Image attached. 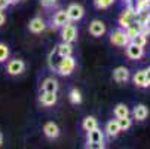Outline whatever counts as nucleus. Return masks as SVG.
Segmentation results:
<instances>
[{
    "instance_id": "nucleus-35",
    "label": "nucleus",
    "mask_w": 150,
    "mask_h": 149,
    "mask_svg": "<svg viewBox=\"0 0 150 149\" xmlns=\"http://www.w3.org/2000/svg\"><path fill=\"white\" fill-rule=\"evenodd\" d=\"M18 2H19V0H8V3H9V5H16Z\"/></svg>"
},
{
    "instance_id": "nucleus-20",
    "label": "nucleus",
    "mask_w": 150,
    "mask_h": 149,
    "mask_svg": "<svg viewBox=\"0 0 150 149\" xmlns=\"http://www.w3.org/2000/svg\"><path fill=\"white\" fill-rule=\"evenodd\" d=\"M97 127H98V121L95 116H86L82 121V128L85 131H91V130L97 128Z\"/></svg>"
},
{
    "instance_id": "nucleus-19",
    "label": "nucleus",
    "mask_w": 150,
    "mask_h": 149,
    "mask_svg": "<svg viewBox=\"0 0 150 149\" xmlns=\"http://www.w3.org/2000/svg\"><path fill=\"white\" fill-rule=\"evenodd\" d=\"M125 33H126L128 37H129V40H131L134 36H137L138 33H141V24L138 23V21H134L132 24H129V26L125 29Z\"/></svg>"
},
{
    "instance_id": "nucleus-13",
    "label": "nucleus",
    "mask_w": 150,
    "mask_h": 149,
    "mask_svg": "<svg viewBox=\"0 0 150 149\" xmlns=\"http://www.w3.org/2000/svg\"><path fill=\"white\" fill-rule=\"evenodd\" d=\"M129 78H131L129 70H128L126 67H123V66L116 67V69L113 70V79H115L116 82H119V83H125V82H128V81H129Z\"/></svg>"
},
{
    "instance_id": "nucleus-26",
    "label": "nucleus",
    "mask_w": 150,
    "mask_h": 149,
    "mask_svg": "<svg viewBox=\"0 0 150 149\" xmlns=\"http://www.w3.org/2000/svg\"><path fill=\"white\" fill-rule=\"evenodd\" d=\"M129 42H132V43H134V45H137V46L144 48V46H146V43H147V36H144V34L138 33V34H137V36H134Z\"/></svg>"
},
{
    "instance_id": "nucleus-23",
    "label": "nucleus",
    "mask_w": 150,
    "mask_h": 149,
    "mask_svg": "<svg viewBox=\"0 0 150 149\" xmlns=\"http://www.w3.org/2000/svg\"><path fill=\"white\" fill-rule=\"evenodd\" d=\"M69 100H70L71 104H80V103H82V93H80L77 88L70 90V93H69Z\"/></svg>"
},
{
    "instance_id": "nucleus-7",
    "label": "nucleus",
    "mask_w": 150,
    "mask_h": 149,
    "mask_svg": "<svg viewBox=\"0 0 150 149\" xmlns=\"http://www.w3.org/2000/svg\"><path fill=\"white\" fill-rule=\"evenodd\" d=\"M128 42H129V37L126 36V33L123 30H115L110 34V43L115 46H126Z\"/></svg>"
},
{
    "instance_id": "nucleus-22",
    "label": "nucleus",
    "mask_w": 150,
    "mask_h": 149,
    "mask_svg": "<svg viewBox=\"0 0 150 149\" xmlns=\"http://www.w3.org/2000/svg\"><path fill=\"white\" fill-rule=\"evenodd\" d=\"M115 116L116 118H122V116H129V109H128V106L123 104V103H119L116 104V108L113 111Z\"/></svg>"
},
{
    "instance_id": "nucleus-24",
    "label": "nucleus",
    "mask_w": 150,
    "mask_h": 149,
    "mask_svg": "<svg viewBox=\"0 0 150 149\" xmlns=\"http://www.w3.org/2000/svg\"><path fill=\"white\" fill-rule=\"evenodd\" d=\"M117 124H119L120 131H126L128 128H131L132 119H131L129 116H122V118H117Z\"/></svg>"
},
{
    "instance_id": "nucleus-14",
    "label": "nucleus",
    "mask_w": 150,
    "mask_h": 149,
    "mask_svg": "<svg viewBox=\"0 0 150 149\" xmlns=\"http://www.w3.org/2000/svg\"><path fill=\"white\" fill-rule=\"evenodd\" d=\"M86 143H104V133L98 128L86 131Z\"/></svg>"
},
{
    "instance_id": "nucleus-5",
    "label": "nucleus",
    "mask_w": 150,
    "mask_h": 149,
    "mask_svg": "<svg viewBox=\"0 0 150 149\" xmlns=\"http://www.w3.org/2000/svg\"><path fill=\"white\" fill-rule=\"evenodd\" d=\"M67 11V15H69V19L70 23H77V21H80L85 15V9L82 5L79 3H71L69 5V8L66 9Z\"/></svg>"
},
{
    "instance_id": "nucleus-1",
    "label": "nucleus",
    "mask_w": 150,
    "mask_h": 149,
    "mask_svg": "<svg viewBox=\"0 0 150 149\" xmlns=\"http://www.w3.org/2000/svg\"><path fill=\"white\" fill-rule=\"evenodd\" d=\"M57 72L61 75V76H70L74 69H76V60L73 58V55H69V57H61L58 66L55 67Z\"/></svg>"
},
{
    "instance_id": "nucleus-4",
    "label": "nucleus",
    "mask_w": 150,
    "mask_h": 149,
    "mask_svg": "<svg viewBox=\"0 0 150 149\" xmlns=\"http://www.w3.org/2000/svg\"><path fill=\"white\" fill-rule=\"evenodd\" d=\"M134 21H137V11H135V8H132V6L129 5V6L125 9V12L120 15L119 24H120L122 29H126L129 24H132Z\"/></svg>"
},
{
    "instance_id": "nucleus-27",
    "label": "nucleus",
    "mask_w": 150,
    "mask_h": 149,
    "mask_svg": "<svg viewBox=\"0 0 150 149\" xmlns=\"http://www.w3.org/2000/svg\"><path fill=\"white\" fill-rule=\"evenodd\" d=\"M115 3V0H94V5L97 9H107Z\"/></svg>"
},
{
    "instance_id": "nucleus-6",
    "label": "nucleus",
    "mask_w": 150,
    "mask_h": 149,
    "mask_svg": "<svg viewBox=\"0 0 150 149\" xmlns=\"http://www.w3.org/2000/svg\"><path fill=\"white\" fill-rule=\"evenodd\" d=\"M69 23H70V19H69L67 11H64V9L57 11L52 16V29H61Z\"/></svg>"
},
{
    "instance_id": "nucleus-11",
    "label": "nucleus",
    "mask_w": 150,
    "mask_h": 149,
    "mask_svg": "<svg viewBox=\"0 0 150 149\" xmlns=\"http://www.w3.org/2000/svg\"><path fill=\"white\" fill-rule=\"evenodd\" d=\"M58 100V96L57 93H51V91H42L40 93V97H39V101L46 106V108H51V106H54Z\"/></svg>"
},
{
    "instance_id": "nucleus-18",
    "label": "nucleus",
    "mask_w": 150,
    "mask_h": 149,
    "mask_svg": "<svg viewBox=\"0 0 150 149\" xmlns=\"http://www.w3.org/2000/svg\"><path fill=\"white\" fill-rule=\"evenodd\" d=\"M134 83L137 85L138 88H146L149 87V83H147V79H146V72L144 70H138L135 75H134Z\"/></svg>"
},
{
    "instance_id": "nucleus-21",
    "label": "nucleus",
    "mask_w": 150,
    "mask_h": 149,
    "mask_svg": "<svg viewBox=\"0 0 150 149\" xmlns=\"http://www.w3.org/2000/svg\"><path fill=\"white\" fill-rule=\"evenodd\" d=\"M147 116H149V109L146 108L144 104L135 106V109H134V118H135L137 121H144Z\"/></svg>"
},
{
    "instance_id": "nucleus-17",
    "label": "nucleus",
    "mask_w": 150,
    "mask_h": 149,
    "mask_svg": "<svg viewBox=\"0 0 150 149\" xmlns=\"http://www.w3.org/2000/svg\"><path fill=\"white\" fill-rule=\"evenodd\" d=\"M57 54L61 57H69V55H73V46L69 42H61V43L57 46Z\"/></svg>"
},
{
    "instance_id": "nucleus-3",
    "label": "nucleus",
    "mask_w": 150,
    "mask_h": 149,
    "mask_svg": "<svg viewBox=\"0 0 150 149\" xmlns=\"http://www.w3.org/2000/svg\"><path fill=\"white\" fill-rule=\"evenodd\" d=\"M77 34H79V31H77L76 26L71 24V23H69L64 27H61V39H62V42L73 43V42L77 40Z\"/></svg>"
},
{
    "instance_id": "nucleus-16",
    "label": "nucleus",
    "mask_w": 150,
    "mask_h": 149,
    "mask_svg": "<svg viewBox=\"0 0 150 149\" xmlns=\"http://www.w3.org/2000/svg\"><path fill=\"white\" fill-rule=\"evenodd\" d=\"M105 134L110 136V137H116L119 133H120V128H119V124H117V119H112L105 124Z\"/></svg>"
},
{
    "instance_id": "nucleus-15",
    "label": "nucleus",
    "mask_w": 150,
    "mask_h": 149,
    "mask_svg": "<svg viewBox=\"0 0 150 149\" xmlns=\"http://www.w3.org/2000/svg\"><path fill=\"white\" fill-rule=\"evenodd\" d=\"M58 88H59L58 81H57V79H54V78H46L43 82H42V85H40V90H42V91L58 93Z\"/></svg>"
},
{
    "instance_id": "nucleus-25",
    "label": "nucleus",
    "mask_w": 150,
    "mask_h": 149,
    "mask_svg": "<svg viewBox=\"0 0 150 149\" xmlns=\"http://www.w3.org/2000/svg\"><path fill=\"white\" fill-rule=\"evenodd\" d=\"M9 55H11L9 46L6 43H2V42H0V64H2V63H6V60H9Z\"/></svg>"
},
{
    "instance_id": "nucleus-29",
    "label": "nucleus",
    "mask_w": 150,
    "mask_h": 149,
    "mask_svg": "<svg viewBox=\"0 0 150 149\" xmlns=\"http://www.w3.org/2000/svg\"><path fill=\"white\" fill-rule=\"evenodd\" d=\"M105 145L104 143H86L85 148H91V149H103Z\"/></svg>"
},
{
    "instance_id": "nucleus-32",
    "label": "nucleus",
    "mask_w": 150,
    "mask_h": 149,
    "mask_svg": "<svg viewBox=\"0 0 150 149\" xmlns=\"http://www.w3.org/2000/svg\"><path fill=\"white\" fill-rule=\"evenodd\" d=\"M11 5L8 3V0H0V11H5V9H8Z\"/></svg>"
},
{
    "instance_id": "nucleus-30",
    "label": "nucleus",
    "mask_w": 150,
    "mask_h": 149,
    "mask_svg": "<svg viewBox=\"0 0 150 149\" xmlns=\"http://www.w3.org/2000/svg\"><path fill=\"white\" fill-rule=\"evenodd\" d=\"M40 3H42L43 8H51V6H54L57 3V0H40Z\"/></svg>"
},
{
    "instance_id": "nucleus-12",
    "label": "nucleus",
    "mask_w": 150,
    "mask_h": 149,
    "mask_svg": "<svg viewBox=\"0 0 150 149\" xmlns=\"http://www.w3.org/2000/svg\"><path fill=\"white\" fill-rule=\"evenodd\" d=\"M89 33L94 37H101L105 33V24L103 23L101 19H94L92 23L89 24Z\"/></svg>"
},
{
    "instance_id": "nucleus-31",
    "label": "nucleus",
    "mask_w": 150,
    "mask_h": 149,
    "mask_svg": "<svg viewBox=\"0 0 150 149\" xmlns=\"http://www.w3.org/2000/svg\"><path fill=\"white\" fill-rule=\"evenodd\" d=\"M141 34L144 36L150 34V24H141Z\"/></svg>"
},
{
    "instance_id": "nucleus-10",
    "label": "nucleus",
    "mask_w": 150,
    "mask_h": 149,
    "mask_svg": "<svg viewBox=\"0 0 150 149\" xmlns=\"http://www.w3.org/2000/svg\"><path fill=\"white\" fill-rule=\"evenodd\" d=\"M46 29V24H45V19L43 18H40V16H36L33 19H30V23H28V30L33 33V34H39L42 33Z\"/></svg>"
},
{
    "instance_id": "nucleus-8",
    "label": "nucleus",
    "mask_w": 150,
    "mask_h": 149,
    "mask_svg": "<svg viewBox=\"0 0 150 149\" xmlns=\"http://www.w3.org/2000/svg\"><path fill=\"white\" fill-rule=\"evenodd\" d=\"M125 52H126L128 58H131V60H140L144 55V49L141 46L134 45L132 42H128V45L125 46Z\"/></svg>"
},
{
    "instance_id": "nucleus-38",
    "label": "nucleus",
    "mask_w": 150,
    "mask_h": 149,
    "mask_svg": "<svg viewBox=\"0 0 150 149\" xmlns=\"http://www.w3.org/2000/svg\"><path fill=\"white\" fill-rule=\"evenodd\" d=\"M126 2H129V0H126Z\"/></svg>"
},
{
    "instance_id": "nucleus-9",
    "label": "nucleus",
    "mask_w": 150,
    "mask_h": 149,
    "mask_svg": "<svg viewBox=\"0 0 150 149\" xmlns=\"http://www.w3.org/2000/svg\"><path fill=\"white\" fill-rule=\"evenodd\" d=\"M59 127L55 124V122H52V121H49V122H46L45 125H43V134L49 139V140H55V139H58L59 137Z\"/></svg>"
},
{
    "instance_id": "nucleus-34",
    "label": "nucleus",
    "mask_w": 150,
    "mask_h": 149,
    "mask_svg": "<svg viewBox=\"0 0 150 149\" xmlns=\"http://www.w3.org/2000/svg\"><path fill=\"white\" fill-rule=\"evenodd\" d=\"M144 72H146V79H147V83L150 85V67H149V69H146Z\"/></svg>"
},
{
    "instance_id": "nucleus-33",
    "label": "nucleus",
    "mask_w": 150,
    "mask_h": 149,
    "mask_svg": "<svg viewBox=\"0 0 150 149\" xmlns=\"http://www.w3.org/2000/svg\"><path fill=\"white\" fill-rule=\"evenodd\" d=\"M6 23V15L3 14V11H0V27Z\"/></svg>"
},
{
    "instance_id": "nucleus-36",
    "label": "nucleus",
    "mask_w": 150,
    "mask_h": 149,
    "mask_svg": "<svg viewBox=\"0 0 150 149\" xmlns=\"http://www.w3.org/2000/svg\"><path fill=\"white\" fill-rule=\"evenodd\" d=\"M2 145H3V134L0 133V148H2Z\"/></svg>"
},
{
    "instance_id": "nucleus-2",
    "label": "nucleus",
    "mask_w": 150,
    "mask_h": 149,
    "mask_svg": "<svg viewBox=\"0 0 150 149\" xmlns=\"http://www.w3.org/2000/svg\"><path fill=\"white\" fill-rule=\"evenodd\" d=\"M25 72V63L21 58H12L6 64V73L9 76H19Z\"/></svg>"
},
{
    "instance_id": "nucleus-37",
    "label": "nucleus",
    "mask_w": 150,
    "mask_h": 149,
    "mask_svg": "<svg viewBox=\"0 0 150 149\" xmlns=\"http://www.w3.org/2000/svg\"><path fill=\"white\" fill-rule=\"evenodd\" d=\"M149 8H150V0H149Z\"/></svg>"
},
{
    "instance_id": "nucleus-28",
    "label": "nucleus",
    "mask_w": 150,
    "mask_h": 149,
    "mask_svg": "<svg viewBox=\"0 0 150 149\" xmlns=\"http://www.w3.org/2000/svg\"><path fill=\"white\" fill-rule=\"evenodd\" d=\"M146 9H150L149 8V0H137L135 11L140 12V11H146Z\"/></svg>"
}]
</instances>
